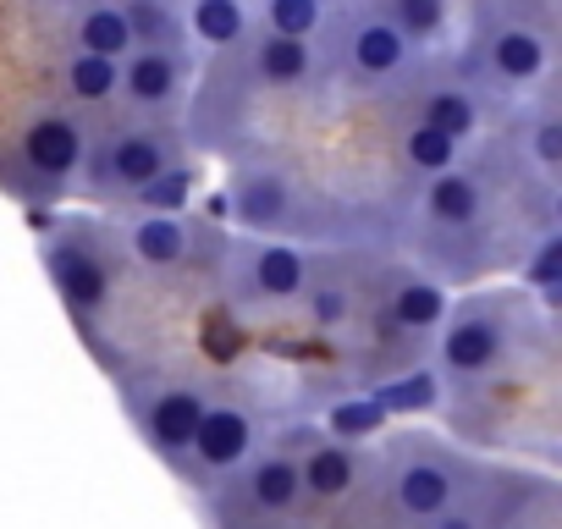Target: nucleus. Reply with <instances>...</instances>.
<instances>
[{
	"label": "nucleus",
	"instance_id": "nucleus-8",
	"mask_svg": "<svg viewBox=\"0 0 562 529\" xmlns=\"http://www.w3.org/2000/svg\"><path fill=\"white\" fill-rule=\"evenodd\" d=\"M45 264H50V282L56 293L78 309V315H94L111 293V264L89 248V237H56L45 248Z\"/></svg>",
	"mask_w": 562,
	"mask_h": 529
},
{
	"label": "nucleus",
	"instance_id": "nucleus-22",
	"mask_svg": "<svg viewBox=\"0 0 562 529\" xmlns=\"http://www.w3.org/2000/svg\"><path fill=\"white\" fill-rule=\"evenodd\" d=\"M61 83L78 105H105L122 94V61L116 56H94V50H72L61 67Z\"/></svg>",
	"mask_w": 562,
	"mask_h": 529
},
{
	"label": "nucleus",
	"instance_id": "nucleus-19",
	"mask_svg": "<svg viewBox=\"0 0 562 529\" xmlns=\"http://www.w3.org/2000/svg\"><path fill=\"white\" fill-rule=\"evenodd\" d=\"M353 480H359V452L353 447H342L337 436L304 447V491L315 502H342L353 491Z\"/></svg>",
	"mask_w": 562,
	"mask_h": 529
},
{
	"label": "nucleus",
	"instance_id": "nucleus-1",
	"mask_svg": "<svg viewBox=\"0 0 562 529\" xmlns=\"http://www.w3.org/2000/svg\"><path fill=\"white\" fill-rule=\"evenodd\" d=\"M321 34L337 40V56H342V67H348L359 83H392V78H408L414 61H419V45H414L392 18H381L370 0H359V7H342L337 23L326 18Z\"/></svg>",
	"mask_w": 562,
	"mask_h": 529
},
{
	"label": "nucleus",
	"instance_id": "nucleus-10",
	"mask_svg": "<svg viewBox=\"0 0 562 529\" xmlns=\"http://www.w3.org/2000/svg\"><path fill=\"white\" fill-rule=\"evenodd\" d=\"M83 149H89L83 144V127L72 116H61V111H45V116H34L23 127V166L34 177H50V182L72 177L83 166Z\"/></svg>",
	"mask_w": 562,
	"mask_h": 529
},
{
	"label": "nucleus",
	"instance_id": "nucleus-35",
	"mask_svg": "<svg viewBox=\"0 0 562 529\" xmlns=\"http://www.w3.org/2000/svg\"><path fill=\"white\" fill-rule=\"evenodd\" d=\"M326 7H359V0H326Z\"/></svg>",
	"mask_w": 562,
	"mask_h": 529
},
{
	"label": "nucleus",
	"instance_id": "nucleus-23",
	"mask_svg": "<svg viewBox=\"0 0 562 529\" xmlns=\"http://www.w3.org/2000/svg\"><path fill=\"white\" fill-rule=\"evenodd\" d=\"M127 18H133V45L182 50V40H188V12L177 0H127Z\"/></svg>",
	"mask_w": 562,
	"mask_h": 529
},
{
	"label": "nucleus",
	"instance_id": "nucleus-16",
	"mask_svg": "<svg viewBox=\"0 0 562 529\" xmlns=\"http://www.w3.org/2000/svg\"><path fill=\"white\" fill-rule=\"evenodd\" d=\"M243 491H248L254 513H288L304 496V458L299 452H265V458H254L248 474H243Z\"/></svg>",
	"mask_w": 562,
	"mask_h": 529
},
{
	"label": "nucleus",
	"instance_id": "nucleus-20",
	"mask_svg": "<svg viewBox=\"0 0 562 529\" xmlns=\"http://www.w3.org/2000/svg\"><path fill=\"white\" fill-rule=\"evenodd\" d=\"M419 116H425V122H436L441 133H452L458 144H469V138L480 133V94H474V83H463V78L436 83V89H425Z\"/></svg>",
	"mask_w": 562,
	"mask_h": 529
},
{
	"label": "nucleus",
	"instance_id": "nucleus-7",
	"mask_svg": "<svg viewBox=\"0 0 562 529\" xmlns=\"http://www.w3.org/2000/svg\"><path fill=\"white\" fill-rule=\"evenodd\" d=\"M237 271H243V282H248V293L254 299H265V304H288V299H299L304 288H310V254L304 248H293V243H243L237 248Z\"/></svg>",
	"mask_w": 562,
	"mask_h": 529
},
{
	"label": "nucleus",
	"instance_id": "nucleus-33",
	"mask_svg": "<svg viewBox=\"0 0 562 529\" xmlns=\"http://www.w3.org/2000/svg\"><path fill=\"white\" fill-rule=\"evenodd\" d=\"M430 529H485V524H480V513H474V507L452 502L447 513H436V518H430Z\"/></svg>",
	"mask_w": 562,
	"mask_h": 529
},
{
	"label": "nucleus",
	"instance_id": "nucleus-9",
	"mask_svg": "<svg viewBox=\"0 0 562 529\" xmlns=\"http://www.w3.org/2000/svg\"><path fill=\"white\" fill-rule=\"evenodd\" d=\"M188 452H193V463L210 469V474L237 469V463L254 452V414L237 408V403H210L204 419H199V430H193V447H188Z\"/></svg>",
	"mask_w": 562,
	"mask_h": 529
},
{
	"label": "nucleus",
	"instance_id": "nucleus-36",
	"mask_svg": "<svg viewBox=\"0 0 562 529\" xmlns=\"http://www.w3.org/2000/svg\"><path fill=\"white\" fill-rule=\"evenodd\" d=\"M557 226H562V199H557Z\"/></svg>",
	"mask_w": 562,
	"mask_h": 529
},
{
	"label": "nucleus",
	"instance_id": "nucleus-31",
	"mask_svg": "<svg viewBox=\"0 0 562 529\" xmlns=\"http://www.w3.org/2000/svg\"><path fill=\"white\" fill-rule=\"evenodd\" d=\"M524 144H529L535 166H546V171H562V111L540 105V111L529 116V133H524Z\"/></svg>",
	"mask_w": 562,
	"mask_h": 529
},
{
	"label": "nucleus",
	"instance_id": "nucleus-34",
	"mask_svg": "<svg viewBox=\"0 0 562 529\" xmlns=\"http://www.w3.org/2000/svg\"><path fill=\"white\" fill-rule=\"evenodd\" d=\"M50 7H83V0H50Z\"/></svg>",
	"mask_w": 562,
	"mask_h": 529
},
{
	"label": "nucleus",
	"instance_id": "nucleus-32",
	"mask_svg": "<svg viewBox=\"0 0 562 529\" xmlns=\"http://www.w3.org/2000/svg\"><path fill=\"white\" fill-rule=\"evenodd\" d=\"M524 282L529 288H540V293H551V288H562V226L529 254V264H524Z\"/></svg>",
	"mask_w": 562,
	"mask_h": 529
},
{
	"label": "nucleus",
	"instance_id": "nucleus-26",
	"mask_svg": "<svg viewBox=\"0 0 562 529\" xmlns=\"http://www.w3.org/2000/svg\"><path fill=\"white\" fill-rule=\"evenodd\" d=\"M375 397H381L386 414H425V408L441 403V375L436 370H403V375L381 381Z\"/></svg>",
	"mask_w": 562,
	"mask_h": 529
},
{
	"label": "nucleus",
	"instance_id": "nucleus-24",
	"mask_svg": "<svg viewBox=\"0 0 562 529\" xmlns=\"http://www.w3.org/2000/svg\"><path fill=\"white\" fill-rule=\"evenodd\" d=\"M259 12V29H276V34H293V40H321L331 7L326 0H248Z\"/></svg>",
	"mask_w": 562,
	"mask_h": 529
},
{
	"label": "nucleus",
	"instance_id": "nucleus-21",
	"mask_svg": "<svg viewBox=\"0 0 562 529\" xmlns=\"http://www.w3.org/2000/svg\"><path fill=\"white\" fill-rule=\"evenodd\" d=\"M182 12H188V34L210 50H226L248 34V0H182Z\"/></svg>",
	"mask_w": 562,
	"mask_h": 529
},
{
	"label": "nucleus",
	"instance_id": "nucleus-37",
	"mask_svg": "<svg viewBox=\"0 0 562 529\" xmlns=\"http://www.w3.org/2000/svg\"><path fill=\"white\" fill-rule=\"evenodd\" d=\"M524 7H546V0H524Z\"/></svg>",
	"mask_w": 562,
	"mask_h": 529
},
{
	"label": "nucleus",
	"instance_id": "nucleus-11",
	"mask_svg": "<svg viewBox=\"0 0 562 529\" xmlns=\"http://www.w3.org/2000/svg\"><path fill=\"white\" fill-rule=\"evenodd\" d=\"M204 392L199 386H160L149 403H144V436L155 441V452L166 458H182L193 447V430L204 419Z\"/></svg>",
	"mask_w": 562,
	"mask_h": 529
},
{
	"label": "nucleus",
	"instance_id": "nucleus-29",
	"mask_svg": "<svg viewBox=\"0 0 562 529\" xmlns=\"http://www.w3.org/2000/svg\"><path fill=\"white\" fill-rule=\"evenodd\" d=\"M299 299L310 309V326H321V331H337V326L353 320V293L342 282H310Z\"/></svg>",
	"mask_w": 562,
	"mask_h": 529
},
{
	"label": "nucleus",
	"instance_id": "nucleus-25",
	"mask_svg": "<svg viewBox=\"0 0 562 529\" xmlns=\"http://www.w3.org/2000/svg\"><path fill=\"white\" fill-rule=\"evenodd\" d=\"M370 7H375L381 18H392L419 50L447 34V0H370Z\"/></svg>",
	"mask_w": 562,
	"mask_h": 529
},
{
	"label": "nucleus",
	"instance_id": "nucleus-27",
	"mask_svg": "<svg viewBox=\"0 0 562 529\" xmlns=\"http://www.w3.org/2000/svg\"><path fill=\"white\" fill-rule=\"evenodd\" d=\"M403 160H408L414 171L436 177V171L458 166V138H452V133H441L436 122H425V116H419V122L403 133Z\"/></svg>",
	"mask_w": 562,
	"mask_h": 529
},
{
	"label": "nucleus",
	"instance_id": "nucleus-18",
	"mask_svg": "<svg viewBox=\"0 0 562 529\" xmlns=\"http://www.w3.org/2000/svg\"><path fill=\"white\" fill-rule=\"evenodd\" d=\"M72 50H94V56L122 61L133 50L127 0H83V7H72Z\"/></svg>",
	"mask_w": 562,
	"mask_h": 529
},
{
	"label": "nucleus",
	"instance_id": "nucleus-4",
	"mask_svg": "<svg viewBox=\"0 0 562 529\" xmlns=\"http://www.w3.org/2000/svg\"><path fill=\"white\" fill-rule=\"evenodd\" d=\"M502 359H507V315H502V304H469V309L447 315V331H441V348H436L441 375L480 381Z\"/></svg>",
	"mask_w": 562,
	"mask_h": 529
},
{
	"label": "nucleus",
	"instance_id": "nucleus-12",
	"mask_svg": "<svg viewBox=\"0 0 562 529\" xmlns=\"http://www.w3.org/2000/svg\"><path fill=\"white\" fill-rule=\"evenodd\" d=\"M248 67L259 83L270 89H299L315 78V40H293V34H276V29H254L248 40Z\"/></svg>",
	"mask_w": 562,
	"mask_h": 529
},
{
	"label": "nucleus",
	"instance_id": "nucleus-3",
	"mask_svg": "<svg viewBox=\"0 0 562 529\" xmlns=\"http://www.w3.org/2000/svg\"><path fill=\"white\" fill-rule=\"evenodd\" d=\"M177 127H155V122H138V127H111L94 149V188L100 193H138L149 177H160L166 166H177V144H171Z\"/></svg>",
	"mask_w": 562,
	"mask_h": 529
},
{
	"label": "nucleus",
	"instance_id": "nucleus-15",
	"mask_svg": "<svg viewBox=\"0 0 562 529\" xmlns=\"http://www.w3.org/2000/svg\"><path fill=\"white\" fill-rule=\"evenodd\" d=\"M232 215L248 226V232H276L293 221V188L281 171H237L232 182Z\"/></svg>",
	"mask_w": 562,
	"mask_h": 529
},
{
	"label": "nucleus",
	"instance_id": "nucleus-13",
	"mask_svg": "<svg viewBox=\"0 0 562 529\" xmlns=\"http://www.w3.org/2000/svg\"><path fill=\"white\" fill-rule=\"evenodd\" d=\"M127 248H133L138 264H149V271H177L193 254L188 215L182 210H138V221L127 226Z\"/></svg>",
	"mask_w": 562,
	"mask_h": 529
},
{
	"label": "nucleus",
	"instance_id": "nucleus-6",
	"mask_svg": "<svg viewBox=\"0 0 562 529\" xmlns=\"http://www.w3.org/2000/svg\"><path fill=\"white\" fill-rule=\"evenodd\" d=\"M463 496V469L447 452H408L392 469V507L414 524H430Z\"/></svg>",
	"mask_w": 562,
	"mask_h": 529
},
{
	"label": "nucleus",
	"instance_id": "nucleus-5",
	"mask_svg": "<svg viewBox=\"0 0 562 529\" xmlns=\"http://www.w3.org/2000/svg\"><path fill=\"white\" fill-rule=\"evenodd\" d=\"M122 100L144 116H166L188 100V50L133 45L122 56Z\"/></svg>",
	"mask_w": 562,
	"mask_h": 529
},
{
	"label": "nucleus",
	"instance_id": "nucleus-14",
	"mask_svg": "<svg viewBox=\"0 0 562 529\" xmlns=\"http://www.w3.org/2000/svg\"><path fill=\"white\" fill-rule=\"evenodd\" d=\"M485 215V188L474 182V171L447 166L425 182V221L441 232H474Z\"/></svg>",
	"mask_w": 562,
	"mask_h": 529
},
{
	"label": "nucleus",
	"instance_id": "nucleus-2",
	"mask_svg": "<svg viewBox=\"0 0 562 529\" xmlns=\"http://www.w3.org/2000/svg\"><path fill=\"white\" fill-rule=\"evenodd\" d=\"M469 67H474V78H485V83L524 89V83H540V78H546L551 45H546L540 29H529V23H518V18H480Z\"/></svg>",
	"mask_w": 562,
	"mask_h": 529
},
{
	"label": "nucleus",
	"instance_id": "nucleus-28",
	"mask_svg": "<svg viewBox=\"0 0 562 529\" xmlns=\"http://www.w3.org/2000/svg\"><path fill=\"white\" fill-rule=\"evenodd\" d=\"M386 408H381V397L375 392H364V397H342L331 414H326V430L337 436V441H370L375 430H386Z\"/></svg>",
	"mask_w": 562,
	"mask_h": 529
},
{
	"label": "nucleus",
	"instance_id": "nucleus-30",
	"mask_svg": "<svg viewBox=\"0 0 562 529\" xmlns=\"http://www.w3.org/2000/svg\"><path fill=\"white\" fill-rule=\"evenodd\" d=\"M188 199H193V171H188V166H166L160 177H149V182L133 193L138 210H182Z\"/></svg>",
	"mask_w": 562,
	"mask_h": 529
},
{
	"label": "nucleus",
	"instance_id": "nucleus-17",
	"mask_svg": "<svg viewBox=\"0 0 562 529\" xmlns=\"http://www.w3.org/2000/svg\"><path fill=\"white\" fill-rule=\"evenodd\" d=\"M447 315H452V299H447V288L430 282V277H403V282L386 293V320H392L397 331H408V337L441 331Z\"/></svg>",
	"mask_w": 562,
	"mask_h": 529
}]
</instances>
